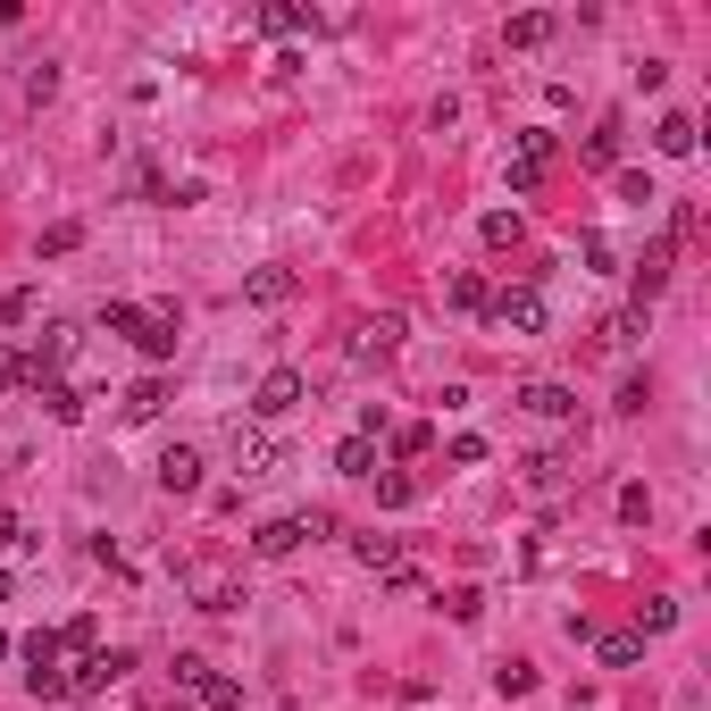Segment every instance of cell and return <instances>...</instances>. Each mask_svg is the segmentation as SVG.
Returning <instances> with one entry per match:
<instances>
[{"label":"cell","instance_id":"2","mask_svg":"<svg viewBox=\"0 0 711 711\" xmlns=\"http://www.w3.org/2000/svg\"><path fill=\"white\" fill-rule=\"evenodd\" d=\"M176 687L185 694H202L209 711H244V687L218 670V661H202V653H176Z\"/></svg>","mask_w":711,"mask_h":711},{"label":"cell","instance_id":"39","mask_svg":"<svg viewBox=\"0 0 711 711\" xmlns=\"http://www.w3.org/2000/svg\"><path fill=\"white\" fill-rule=\"evenodd\" d=\"M18 385H34V369H25V352H0V393H18Z\"/></svg>","mask_w":711,"mask_h":711},{"label":"cell","instance_id":"15","mask_svg":"<svg viewBox=\"0 0 711 711\" xmlns=\"http://www.w3.org/2000/svg\"><path fill=\"white\" fill-rule=\"evenodd\" d=\"M653 151H661V159H687V151H694V117H687V110H670V117L653 126Z\"/></svg>","mask_w":711,"mask_h":711},{"label":"cell","instance_id":"40","mask_svg":"<svg viewBox=\"0 0 711 711\" xmlns=\"http://www.w3.org/2000/svg\"><path fill=\"white\" fill-rule=\"evenodd\" d=\"M427 444H435V427H402V435H393V452H402V461H419Z\"/></svg>","mask_w":711,"mask_h":711},{"label":"cell","instance_id":"5","mask_svg":"<svg viewBox=\"0 0 711 711\" xmlns=\"http://www.w3.org/2000/svg\"><path fill=\"white\" fill-rule=\"evenodd\" d=\"M126 670H134V653H117V645H110V653H84L68 670V694H75V703H93V694H110Z\"/></svg>","mask_w":711,"mask_h":711},{"label":"cell","instance_id":"10","mask_svg":"<svg viewBox=\"0 0 711 711\" xmlns=\"http://www.w3.org/2000/svg\"><path fill=\"white\" fill-rule=\"evenodd\" d=\"M553 25H561L553 9H519V18L503 25V42H511V51H536V42H553Z\"/></svg>","mask_w":711,"mask_h":711},{"label":"cell","instance_id":"14","mask_svg":"<svg viewBox=\"0 0 711 711\" xmlns=\"http://www.w3.org/2000/svg\"><path fill=\"white\" fill-rule=\"evenodd\" d=\"M595 653H602V670H637L645 637H637V628H611V637H595Z\"/></svg>","mask_w":711,"mask_h":711},{"label":"cell","instance_id":"18","mask_svg":"<svg viewBox=\"0 0 711 711\" xmlns=\"http://www.w3.org/2000/svg\"><path fill=\"white\" fill-rule=\"evenodd\" d=\"M477 235H486L494 251H519V244H527V226H519V209H486V218H477Z\"/></svg>","mask_w":711,"mask_h":711},{"label":"cell","instance_id":"3","mask_svg":"<svg viewBox=\"0 0 711 711\" xmlns=\"http://www.w3.org/2000/svg\"><path fill=\"white\" fill-rule=\"evenodd\" d=\"M301 393H310V377H301V369H268L260 385H251V419H260V427H268V419H293Z\"/></svg>","mask_w":711,"mask_h":711},{"label":"cell","instance_id":"8","mask_svg":"<svg viewBox=\"0 0 711 711\" xmlns=\"http://www.w3.org/2000/svg\"><path fill=\"white\" fill-rule=\"evenodd\" d=\"M159 486H168V494H202V452L168 444V452H159Z\"/></svg>","mask_w":711,"mask_h":711},{"label":"cell","instance_id":"19","mask_svg":"<svg viewBox=\"0 0 711 711\" xmlns=\"http://www.w3.org/2000/svg\"><path fill=\"white\" fill-rule=\"evenodd\" d=\"M84 402H93L84 385H42V411H51L59 427H75V419H84Z\"/></svg>","mask_w":711,"mask_h":711},{"label":"cell","instance_id":"12","mask_svg":"<svg viewBox=\"0 0 711 711\" xmlns=\"http://www.w3.org/2000/svg\"><path fill=\"white\" fill-rule=\"evenodd\" d=\"M352 553H360V569H377V578H393V569H402V536H352Z\"/></svg>","mask_w":711,"mask_h":711},{"label":"cell","instance_id":"35","mask_svg":"<svg viewBox=\"0 0 711 711\" xmlns=\"http://www.w3.org/2000/svg\"><path fill=\"white\" fill-rule=\"evenodd\" d=\"M619 202L645 209V202H661V193H653V176H645V168H619Z\"/></svg>","mask_w":711,"mask_h":711},{"label":"cell","instance_id":"26","mask_svg":"<svg viewBox=\"0 0 711 711\" xmlns=\"http://www.w3.org/2000/svg\"><path fill=\"white\" fill-rule=\"evenodd\" d=\"M561 477H569L561 452H536V461H527V486H536V494H561Z\"/></svg>","mask_w":711,"mask_h":711},{"label":"cell","instance_id":"30","mask_svg":"<svg viewBox=\"0 0 711 711\" xmlns=\"http://www.w3.org/2000/svg\"><path fill=\"white\" fill-rule=\"evenodd\" d=\"M34 544H42V536L18 519V511H0V553H34Z\"/></svg>","mask_w":711,"mask_h":711},{"label":"cell","instance_id":"1","mask_svg":"<svg viewBox=\"0 0 711 711\" xmlns=\"http://www.w3.org/2000/svg\"><path fill=\"white\" fill-rule=\"evenodd\" d=\"M18 653H25V687H34L42 703H59V694H68V645H59V628H34Z\"/></svg>","mask_w":711,"mask_h":711},{"label":"cell","instance_id":"37","mask_svg":"<svg viewBox=\"0 0 711 711\" xmlns=\"http://www.w3.org/2000/svg\"><path fill=\"white\" fill-rule=\"evenodd\" d=\"M619 519L645 527V519H653V494H645V486H619Z\"/></svg>","mask_w":711,"mask_h":711},{"label":"cell","instance_id":"23","mask_svg":"<svg viewBox=\"0 0 711 711\" xmlns=\"http://www.w3.org/2000/svg\"><path fill=\"white\" fill-rule=\"evenodd\" d=\"M444 293H452V310H486V301H494V285L477 277V268H461V277H452Z\"/></svg>","mask_w":711,"mask_h":711},{"label":"cell","instance_id":"27","mask_svg":"<svg viewBox=\"0 0 711 711\" xmlns=\"http://www.w3.org/2000/svg\"><path fill=\"white\" fill-rule=\"evenodd\" d=\"M301 25H310V18H301V9H285V0H268V9H260V34H277V42H293Z\"/></svg>","mask_w":711,"mask_h":711},{"label":"cell","instance_id":"41","mask_svg":"<svg viewBox=\"0 0 711 711\" xmlns=\"http://www.w3.org/2000/svg\"><path fill=\"white\" fill-rule=\"evenodd\" d=\"M0 602H9V569H0Z\"/></svg>","mask_w":711,"mask_h":711},{"label":"cell","instance_id":"22","mask_svg":"<svg viewBox=\"0 0 711 711\" xmlns=\"http://www.w3.org/2000/svg\"><path fill=\"white\" fill-rule=\"evenodd\" d=\"M59 645H68L75 661H84V653H101V619H93V611H75L68 628H59Z\"/></svg>","mask_w":711,"mask_h":711},{"label":"cell","instance_id":"29","mask_svg":"<svg viewBox=\"0 0 711 711\" xmlns=\"http://www.w3.org/2000/svg\"><path fill=\"white\" fill-rule=\"evenodd\" d=\"M494 694H511V703L536 694V670H527V661H503V670H494Z\"/></svg>","mask_w":711,"mask_h":711},{"label":"cell","instance_id":"32","mask_svg":"<svg viewBox=\"0 0 711 711\" xmlns=\"http://www.w3.org/2000/svg\"><path fill=\"white\" fill-rule=\"evenodd\" d=\"M519 159H527V168H553V126H527L519 134Z\"/></svg>","mask_w":711,"mask_h":711},{"label":"cell","instance_id":"42","mask_svg":"<svg viewBox=\"0 0 711 711\" xmlns=\"http://www.w3.org/2000/svg\"><path fill=\"white\" fill-rule=\"evenodd\" d=\"M0 661H9V628H0Z\"/></svg>","mask_w":711,"mask_h":711},{"label":"cell","instance_id":"28","mask_svg":"<svg viewBox=\"0 0 711 711\" xmlns=\"http://www.w3.org/2000/svg\"><path fill=\"white\" fill-rule=\"evenodd\" d=\"M84 244V226L75 218H59V226H42V260H68V251Z\"/></svg>","mask_w":711,"mask_h":711},{"label":"cell","instance_id":"21","mask_svg":"<svg viewBox=\"0 0 711 711\" xmlns=\"http://www.w3.org/2000/svg\"><path fill=\"white\" fill-rule=\"evenodd\" d=\"M336 468H343V477H377V444H369V435H343V444H336Z\"/></svg>","mask_w":711,"mask_h":711},{"label":"cell","instance_id":"13","mask_svg":"<svg viewBox=\"0 0 711 711\" xmlns=\"http://www.w3.org/2000/svg\"><path fill=\"white\" fill-rule=\"evenodd\" d=\"M393 343H402V310H377V319L352 336V352H360V360H377V352H393Z\"/></svg>","mask_w":711,"mask_h":711},{"label":"cell","instance_id":"11","mask_svg":"<svg viewBox=\"0 0 711 711\" xmlns=\"http://www.w3.org/2000/svg\"><path fill=\"white\" fill-rule=\"evenodd\" d=\"M251 553H260V561H285V553H301V527L293 519H260L251 527Z\"/></svg>","mask_w":711,"mask_h":711},{"label":"cell","instance_id":"25","mask_svg":"<svg viewBox=\"0 0 711 711\" xmlns=\"http://www.w3.org/2000/svg\"><path fill=\"white\" fill-rule=\"evenodd\" d=\"M34 310H42V293H34V285H9V293H0V327H25Z\"/></svg>","mask_w":711,"mask_h":711},{"label":"cell","instance_id":"34","mask_svg":"<svg viewBox=\"0 0 711 711\" xmlns=\"http://www.w3.org/2000/svg\"><path fill=\"white\" fill-rule=\"evenodd\" d=\"M602 343H645V310H619V319H602Z\"/></svg>","mask_w":711,"mask_h":711},{"label":"cell","instance_id":"4","mask_svg":"<svg viewBox=\"0 0 711 711\" xmlns=\"http://www.w3.org/2000/svg\"><path fill=\"white\" fill-rule=\"evenodd\" d=\"M486 319L511 327V336H544V293L536 285H503V293L486 301Z\"/></svg>","mask_w":711,"mask_h":711},{"label":"cell","instance_id":"7","mask_svg":"<svg viewBox=\"0 0 711 711\" xmlns=\"http://www.w3.org/2000/svg\"><path fill=\"white\" fill-rule=\"evenodd\" d=\"M277 461H285V444L268 427H235V468H244V477H268Z\"/></svg>","mask_w":711,"mask_h":711},{"label":"cell","instance_id":"20","mask_svg":"<svg viewBox=\"0 0 711 711\" xmlns=\"http://www.w3.org/2000/svg\"><path fill=\"white\" fill-rule=\"evenodd\" d=\"M578 159H586L595 176H611V168H619V126H595V134H586V151H578Z\"/></svg>","mask_w":711,"mask_h":711},{"label":"cell","instance_id":"9","mask_svg":"<svg viewBox=\"0 0 711 711\" xmlns=\"http://www.w3.org/2000/svg\"><path fill=\"white\" fill-rule=\"evenodd\" d=\"M293 293H301L293 268H251L244 277V301H260V310H277V301H293Z\"/></svg>","mask_w":711,"mask_h":711},{"label":"cell","instance_id":"36","mask_svg":"<svg viewBox=\"0 0 711 711\" xmlns=\"http://www.w3.org/2000/svg\"><path fill=\"white\" fill-rule=\"evenodd\" d=\"M444 461H452V468H477V461H486V435H452Z\"/></svg>","mask_w":711,"mask_h":711},{"label":"cell","instance_id":"33","mask_svg":"<svg viewBox=\"0 0 711 711\" xmlns=\"http://www.w3.org/2000/svg\"><path fill=\"white\" fill-rule=\"evenodd\" d=\"M59 93V68H51V59H34V68H25V101H34V110H42V101H51Z\"/></svg>","mask_w":711,"mask_h":711},{"label":"cell","instance_id":"38","mask_svg":"<svg viewBox=\"0 0 711 711\" xmlns=\"http://www.w3.org/2000/svg\"><path fill=\"white\" fill-rule=\"evenodd\" d=\"M293 527H301V544H319V536H336V511H293Z\"/></svg>","mask_w":711,"mask_h":711},{"label":"cell","instance_id":"16","mask_svg":"<svg viewBox=\"0 0 711 711\" xmlns=\"http://www.w3.org/2000/svg\"><path fill=\"white\" fill-rule=\"evenodd\" d=\"M168 411V377H134L126 385V419H159Z\"/></svg>","mask_w":711,"mask_h":711},{"label":"cell","instance_id":"6","mask_svg":"<svg viewBox=\"0 0 711 711\" xmlns=\"http://www.w3.org/2000/svg\"><path fill=\"white\" fill-rule=\"evenodd\" d=\"M670 260H678L670 235H661V244H645V260H637V301H628V310H653V301H661V285H670Z\"/></svg>","mask_w":711,"mask_h":711},{"label":"cell","instance_id":"17","mask_svg":"<svg viewBox=\"0 0 711 711\" xmlns=\"http://www.w3.org/2000/svg\"><path fill=\"white\" fill-rule=\"evenodd\" d=\"M519 402H527L536 419H578V393H569V385H527Z\"/></svg>","mask_w":711,"mask_h":711},{"label":"cell","instance_id":"24","mask_svg":"<svg viewBox=\"0 0 711 711\" xmlns=\"http://www.w3.org/2000/svg\"><path fill=\"white\" fill-rule=\"evenodd\" d=\"M670 628H678V602H670V595L637 602V637H670Z\"/></svg>","mask_w":711,"mask_h":711},{"label":"cell","instance_id":"31","mask_svg":"<svg viewBox=\"0 0 711 711\" xmlns=\"http://www.w3.org/2000/svg\"><path fill=\"white\" fill-rule=\"evenodd\" d=\"M411 477H402V468H385V477H377V503H385V511H411Z\"/></svg>","mask_w":711,"mask_h":711}]
</instances>
